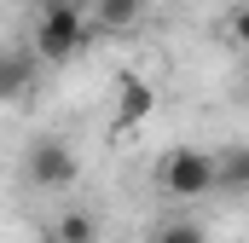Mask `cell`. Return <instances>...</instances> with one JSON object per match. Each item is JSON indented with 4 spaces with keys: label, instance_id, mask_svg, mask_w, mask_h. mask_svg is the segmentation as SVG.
<instances>
[{
    "label": "cell",
    "instance_id": "obj_1",
    "mask_svg": "<svg viewBox=\"0 0 249 243\" xmlns=\"http://www.w3.org/2000/svg\"><path fill=\"white\" fill-rule=\"evenodd\" d=\"M87 35V17L75 0H47V17H41V35H35V52L41 58H70Z\"/></svg>",
    "mask_w": 249,
    "mask_h": 243
},
{
    "label": "cell",
    "instance_id": "obj_2",
    "mask_svg": "<svg viewBox=\"0 0 249 243\" xmlns=\"http://www.w3.org/2000/svg\"><path fill=\"white\" fill-rule=\"evenodd\" d=\"M162 180H168L174 197H203L209 185H220V162L203 156V151H174V156L162 162Z\"/></svg>",
    "mask_w": 249,
    "mask_h": 243
},
{
    "label": "cell",
    "instance_id": "obj_3",
    "mask_svg": "<svg viewBox=\"0 0 249 243\" xmlns=\"http://www.w3.org/2000/svg\"><path fill=\"white\" fill-rule=\"evenodd\" d=\"M29 180H35V185H47V191H58V185L75 180V156L64 151L58 139H41V145L29 151Z\"/></svg>",
    "mask_w": 249,
    "mask_h": 243
},
{
    "label": "cell",
    "instance_id": "obj_4",
    "mask_svg": "<svg viewBox=\"0 0 249 243\" xmlns=\"http://www.w3.org/2000/svg\"><path fill=\"white\" fill-rule=\"evenodd\" d=\"M151 104H157V93H151L145 81H127L122 99H116V127H139V122L151 116Z\"/></svg>",
    "mask_w": 249,
    "mask_h": 243
},
{
    "label": "cell",
    "instance_id": "obj_5",
    "mask_svg": "<svg viewBox=\"0 0 249 243\" xmlns=\"http://www.w3.org/2000/svg\"><path fill=\"white\" fill-rule=\"evenodd\" d=\"M139 17V0H93V23L99 29H127Z\"/></svg>",
    "mask_w": 249,
    "mask_h": 243
},
{
    "label": "cell",
    "instance_id": "obj_6",
    "mask_svg": "<svg viewBox=\"0 0 249 243\" xmlns=\"http://www.w3.org/2000/svg\"><path fill=\"white\" fill-rule=\"evenodd\" d=\"M214 162H220V185H226V191H249V145L214 156Z\"/></svg>",
    "mask_w": 249,
    "mask_h": 243
},
{
    "label": "cell",
    "instance_id": "obj_7",
    "mask_svg": "<svg viewBox=\"0 0 249 243\" xmlns=\"http://www.w3.org/2000/svg\"><path fill=\"white\" fill-rule=\"evenodd\" d=\"M64 243H99V220L93 214H64Z\"/></svg>",
    "mask_w": 249,
    "mask_h": 243
},
{
    "label": "cell",
    "instance_id": "obj_8",
    "mask_svg": "<svg viewBox=\"0 0 249 243\" xmlns=\"http://www.w3.org/2000/svg\"><path fill=\"white\" fill-rule=\"evenodd\" d=\"M151 243H203V226H191V220H168V226H157Z\"/></svg>",
    "mask_w": 249,
    "mask_h": 243
},
{
    "label": "cell",
    "instance_id": "obj_9",
    "mask_svg": "<svg viewBox=\"0 0 249 243\" xmlns=\"http://www.w3.org/2000/svg\"><path fill=\"white\" fill-rule=\"evenodd\" d=\"M23 75H29V64L12 58V64H6V93H18V87H23Z\"/></svg>",
    "mask_w": 249,
    "mask_h": 243
},
{
    "label": "cell",
    "instance_id": "obj_10",
    "mask_svg": "<svg viewBox=\"0 0 249 243\" xmlns=\"http://www.w3.org/2000/svg\"><path fill=\"white\" fill-rule=\"evenodd\" d=\"M232 35L249 47V6H244V12H232Z\"/></svg>",
    "mask_w": 249,
    "mask_h": 243
},
{
    "label": "cell",
    "instance_id": "obj_11",
    "mask_svg": "<svg viewBox=\"0 0 249 243\" xmlns=\"http://www.w3.org/2000/svg\"><path fill=\"white\" fill-rule=\"evenodd\" d=\"M35 243H64V232H53V238H35Z\"/></svg>",
    "mask_w": 249,
    "mask_h": 243
}]
</instances>
